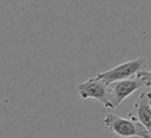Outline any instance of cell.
Instances as JSON below:
<instances>
[{
  "instance_id": "4",
  "label": "cell",
  "mask_w": 151,
  "mask_h": 138,
  "mask_svg": "<svg viewBox=\"0 0 151 138\" xmlns=\"http://www.w3.org/2000/svg\"><path fill=\"white\" fill-rule=\"evenodd\" d=\"M77 88L83 99L93 98L100 101L105 107L111 109V104L109 100V87L103 80L98 79L97 77L90 78L86 81L78 84Z\"/></svg>"
},
{
  "instance_id": "7",
  "label": "cell",
  "mask_w": 151,
  "mask_h": 138,
  "mask_svg": "<svg viewBox=\"0 0 151 138\" xmlns=\"http://www.w3.org/2000/svg\"><path fill=\"white\" fill-rule=\"evenodd\" d=\"M146 96H147V99H149V105H150V109H151V92H146Z\"/></svg>"
},
{
  "instance_id": "1",
  "label": "cell",
  "mask_w": 151,
  "mask_h": 138,
  "mask_svg": "<svg viewBox=\"0 0 151 138\" xmlns=\"http://www.w3.org/2000/svg\"><path fill=\"white\" fill-rule=\"evenodd\" d=\"M104 124L114 134H117L119 137L150 138L147 130L142 124H139L138 121L130 119V118H124V117H120V116H117L113 113H107V114H105Z\"/></svg>"
},
{
  "instance_id": "2",
  "label": "cell",
  "mask_w": 151,
  "mask_h": 138,
  "mask_svg": "<svg viewBox=\"0 0 151 138\" xmlns=\"http://www.w3.org/2000/svg\"><path fill=\"white\" fill-rule=\"evenodd\" d=\"M146 66H147V60L144 57H138L136 59L119 64L109 71L98 73L96 77L98 79L103 80L106 85H109V84H112L116 81L130 79L133 75H136L138 72L144 71V68Z\"/></svg>"
},
{
  "instance_id": "6",
  "label": "cell",
  "mask_w": 151,
  "mask_h": 138,
  "mask_svg": "<svg viewBox=\"0 0 151 138\" xmlns=\"http://www.w3.org/2000/svg\"><path fill=\"white\" fill-rule=\"evenodd\" d=\"M144 84V86H151V71H140L136 74Z\"/></svg>"
},
{
  "instance_id": "3",
  "label": "cell",
  "mask_w": 151,
  "mask_h": 138,
  "mask_svg": "<svg viewBox=\"0 0 151 138\" xmlns=\"http://www.w3.org/2000/svg\"><path fill=\"white\" fill-rule=\"evenodd\" d=\"M142 86H144V84L137 75L134 78L109 84V100L111 104V109L118 107L127 97H130Z\"/></svg>"
},
{
  "instance_id": "5",
  "label": "cell",
  "mask_w": 151,
  "mask_h": 138,
  "mask_svg": "<svg viewBox=\"0 0 151 138\" xmlns=\"http://www.w3.org/2000/svg\"><path fill=\"white\" fill-rule=\"evenodd\" d=\"M127 118L133 119L142 124L149 132L151 138V109L149 105V99L146 92H142L138 100L133 105V110L127 113Z\"/></svg>"
}]
</instances>
